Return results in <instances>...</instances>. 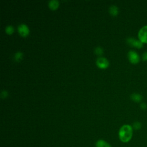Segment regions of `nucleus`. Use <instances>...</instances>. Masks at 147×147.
Wrapping results in <instances>:
<instances>
[{
  "mask_svg": "<svg viewBox=\"0 0 147 147\" xmlns=\"http://www.w3.org/2000/svg\"><path fill=\"white\" fill-rule=\"evenodd\" d=\"M109 60L103 57H98L96 60V66L100 69H106L109 66Z\"/></svg>",
  "mask_w": 147,
  "mask_h": 147,
  "instance_id": "5",
  "label": "nucleus"
},
{
  "mask_svg": "<svg viewBox=\"0 0 147 147\" xmlns=\"http://www.w3.org/2000/svg\"><path fill=\"white\" fill-rule=\"evenodd\" d=\"M130 99L134 102L140 103L142 101L143 97L142 96L138 93H133L130 95Z\"/></svg>",
  "mask_w": 147,
  "mask_h": 147,
  "instance_id": "8",
  "label": "nucleus"
},
{
  "mask_svg": "<svg viewBox=\"0 0 147 147\" xmlns=\"http://www.w3.org/2000/svg\"><path fill=\"white\" fill-rule=\"evenodd\" d=\"M96 147H112L111 145L104 140H98L95 143Z\"/></svg>",
  "mask_w": 147,
  "mask_h": 147,
  "instance_id": "9",
  "label": "nucleus"
},
{
  "mask_svg": "<svg viewBox=\"0 0 147 147\" xmlns=\"http://www.w3.org/2000/svg\"><path fill=\"white\" fill-rule=\"evenodd\" d=\"M95 53L98 56H100L103 53V49L100 47H97L94 49Z\"/></svg>",
  "mask_w": 147,
  "mask_h": 147,
  "instance_id": "14",
  "label": "nucleus"
},
{
  "mask_svg": "<svg viewBox=\"0 0 147 147\" xmlns=\"http://www.w3.org/2000/svg\"><path fill=\"white\" fill-rule=\"evenodd\" d=\"M127 56L129 62L132 64H137L140 61L139 54L134 50H130L127 53Z\"/></svg>",
  "mask_w": 147,
  "mask_h": 147,
  "instance_id": "2",
  "label": "nucleus"
},
{
  "mask_svg": "<svg viewBox=\"0 0 147 147\" xmlns=\"http://www.w3.org/2000/svg\"><path fill=\"white\" fill-rule=\"evenodd\" d=\"M8 95H9L8 92L5 90H3L1 91V98L2 99H5L7 98Z\"/></svg>",
  "mask_w": 147,
  "mask_h": 147,
  "instance_id": "15",
  "label": "nucleus"
},
{
  "mask_svg": "<svg viewBox=\"0 0 147 147\" xmlns=\"http://www.w3.org/2000/svg\"><path fill=\"white\" fill-rule=\"evenodd\" d=\"M133 129L131 125L129 124L123 125L119 129L118 138L123 143H127L132 139Z\"/></svg>",
  "mask_w": 147,
  "mask_h": 147,
  "instance_id": "1",
  "label": "nucleus"
},
{
  "mask_svg": "<svg viewBox=\"0 0 147 147\" xmlns=\"http://www.w3.org/2000/svg\"><path fill=\"white\" fill-rule=\"evenodd\" d=\"M109 12L112 16H117L119 13L118 7L115 5H111L109 9Z\"/></svg>",
  "mask_w": 147,
  "mask_h": 147,
  "instance_id": "10",
  "label": "nucleus"
},
{
  "mask_svg": "<svg viewBox=\"0 0 147 147\" xmlns=\"http://www.w3.org/2000/svg\"><path fill=\"white\" fill-rule=\"evenodd\" d=\"M18 32L20 35L23 37H27L30 33L29 27L25 24H21L18 26L17 28Z\"/></svg>",
  "mask_w": 147,
  "mask_h": 147,
  "instance_id": "6",
  "label": "nucleus"
},
{
  "mask_svg": "<svg viewBox=\"0 0 147 147\" xmlns=\"http://www.w3.org/2000/svg\"><path fill=\"white\" fill-rule=\"evenodd\" d=\"M138 39L142 44H147V25L141 27L138 32Z\"/></svg>",
  "mask_w": 147,
  "mask_h": 147,
  "instance_id": "3",
  "label": "nucleus"
},
{
  "mask_svg": "<svg viewBox=\"0 0 147 147\" xmlns=\"http://www.w3.org/2000/svg\"><path fill=\"white\" fill-rule=\"evenodd\" d=\"M126 42L130 46L137 49H141L144 45V44H142L138 39H136L133 37H128L126 39Z\"/></svg>",
  "mask_w": 147,
  "mask_h": 147,
  "instance_id": "4",
  "label": "nucleus"
},
{
  "mask_svg": "<svg viewBox=\"0 0 147 147\" xmlns=\"http://www.w3.org/2000/svg\"><path fill=\"white\" fill-rule=\"evenodd\" d=\"M48 7L51 10H56L59 7V2L57 0H52L48 2Z\"/></svg>",
  "mask_w": 147,
  "mask_h": 147,
  "instance_id": "7",
  "label": "nucleus"
},
{
  "mask_svg": "<svg viewBox=\"0 0 147 147\" xmlns=\"http://www.w3.org/2000/svg\"><path fill=\"white\" fill-rule=\"evenodd\" d=\"M140 107L142 110H145L146 109H147V104L145 102H142L140 103Z\"/></svg>",
  "mask_w": 147,
  "mask_h": 147,
  "instance_id": "16",
  "label": "nucleus"
},
{
  "mask_svg": "<svg viewBox=\"0 0 147 147\" xmlns=\"http://www.w3.org/2000/svg\"><path fill=\"white\" fill-rule=\"evenodd\" d=\"M22 59H23V53L20 51L17 52L14 55V60L16 62L21 61L22 60Z\"/></svg>",
  "mask_w": 147,
  "mask_h": 147,
  "instance_id": "11",
  "label": "nucleus"
},
{
  "mask_svg": "<svg viewBox=\"0 0 147 147\" xmlns=\"http://www.w3.org/2000/svg\"><path fill=\"white\" fill-rule=\"evenodd\" d=\"M14 29L12 25H7L5 28V32L6 34L9 35H11L14 33Z\"/></svg>",
  "mask_w": 147,
  "mask_h": 147,
  "instance_id": "12",
  "label": "nucleus"
},
{
  "mask_svg": "<svg viewBox=\"0 0 147 147\" xmlns=\"http://www.w3.org/2000/svg\"><path fill=\"white\" fill-rule=\"evenodd\" d=\"M142 60L143 61H147V51L145 52L142 55Z\"/></svg>",
  "mask_w": 147,
  "mask_h": 147,
  "instance_id": "17",
  "label": "nucleus"
},
{
  "mask_svg": "<svg viewBox=\"0 0 147 147\" xmlns=\"http://www.w3.org/2000/svg\"><path fill=\"white\" fill-rule=\"evenodd\" d=\"M132 127H133V130H138L140 129H141V127H142V124L140 122H138V121H136L134 122L133 125H131Z\"/></svg>",
  "mask_w": 147,
  "mask_h": 147,
  "instance_id": "13",
  "label": "nucleus"
}]
</instances>
